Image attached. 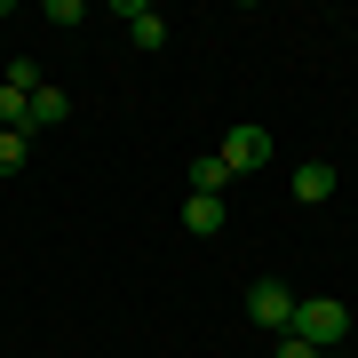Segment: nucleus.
Here are the masks:
<instances>
[{
  "label": "nucleus",
  "instance_id": "nucleus-3",
  "mask_svg": "<svg viewBox=\"0 0 358 358\" xmlns=\"http://www.w3.org/2000/svg\"><path fill=\"white\" fill-rule=\"evenodd\" d=\"M247 319H255L263 334H287V327H294V287L255 279V287H247Z\"/></svg>",
  "mask_w": 358,
  "mask_h": 358
},
{
  "label": "nucleus",
  "instance_id": "nucleus-11",
  "mask_svg": "<svg viewBox=\"0 0 358 358\" xmlns=\"http://www.w3.org/2000/svg\"><path fill=\"white\" fill-rule=\"evenodd\" d=\"M8 88H16V96L40 88V64H32V56H16V64H8Z\"/></svg>",
  "mask_w": 358,
  "mask_h": 358
},
{
  "label": "nucleus",
  "instance_id": "nucleus-8",
  "mask_svg": "<svg viewBox=\"0 0 358 358\" xmlns=\"http://www.w3.org/2000/svg\"><path fill=\"white\" fill-rule=\"evenodd\" d=\"M223 183H231V167H223L215 152H199V159H192V192H199V199H223Z\"/></svg>",
  "mask_w": 358,
  "mask_h": 358
},
{
  "label": "nucleus",
  "instance_id": "nucleus-5",
  "mask_svg": "<svg viewBox=\"0 0 358 358\" xmlns=\"http://www.w3.org/2000/svg\"><path fill=\"white\" fill-rule=\"evenodd\" d=\"M48 128H64V88H48V80H40L32 103H24V136H48Z\"/></svg>",
  "mask_w": 358,
  "mask_h": 358
},
{
  "label": "nucleus",
  "instance_id": "nucleus-7",
  "mask_svg": "<svg viewBox=\"0 0 358 358\" xmlns=\"http://www.w3.org/2000/svg\"><path fill=\"white\" fill-rule=\"evenodd\" d=\"M223 215H231L223 199H199V192L183 199V223H192V239H215V231H223Z\"/></svg>",
  "mask_w": 358,
  "mask_h": 358
},
{
  "label": "nucleus",
  "instance_id": "nucleus-6",
  "mask_svg": "<svg viewBox=\"0 0 358 358\" xmlns=\"http://www.w3.org/2000/svg\"><path fill=\"white\" fill-rule=\"evenodd\" d=\"M334 183H343V176H334L327 159H303V167H294V199H303V207H327Z\"/></svg>",
  "mask_w": 358,
  "mask_h": 358
},
{
  "label": "nucleus",
  "instance_id": "nucleus-10",
  "mask_svg": "<svg viewBox=\"0 0 358 358\" xmlns=\"http://www.w3.org/2000/svg\"><path fill=\"white\" fill-rule=\"evenodd\" d=\"M24 103H32V96H16L8 80H0V128H24Z\"/></svg>",
  "mask_w": 358,
  "mask_h": 358
},
{
  "label": "nucleus",
  "instance_id": "nucleus-1",
  "mask_svg": "<svg viewBox=\"0 0 358 358\" xmlns=\"http://www.w3.org/2000/svg\"><path fill=\"white\" fill-rule=\"evenodd\" d=\"M287 334H303L310 350L343 343V334H350V303H334V294H310V303H294V327H287Z\"/></svg>",
  "mask_w": 358,
  "mask_h": 358
},
{
  "label": "nucleus",
  "instance_id": "nucleus-2",
  "mask_svg": "<svg viewBox=\"0 0 358 358\" xmlns=\"http://www.w3.org/2000/svg\"><path fill=\"white\" fill-rule=\"evenodd\" d=\"M215 159L231 167V176H255V167L271 159V128H255V120H239L223 143H215Z\"/></svg>",
  "mask_w": 358,
  "mask_h": 358
},
{
  "label": "nucleus",
  "instance_id": "nucleus-9",
  "mask_svg": "<svg viewBox=\"0 0 358 358\" xmlns=\"http://www.w3.org/2000/svg\"><path fill=\"white\" fill-rule=\"evenodd\" d=\"M24 159H32V136L24 128H0V176H16Z\"/></svg>",
  "mask_w": 358,
  "mask_h": 358
},
{
  "label": "nucleus",
  "instance_id": "nucleus-4",
  "mask_svg": "<svg viewBox=\"0 0 358 358\" xmlns=\"http://www.w3.org/2000/svg\"><path fill=\"white\" fill-rule=\"evenodd\" d=\"M120 24H128L136 48H167V16L152 8V0H120Z\"/></svg>",
  "mask_w": 358,
  "mask_h": 358
},
{
  "label": "nucleus",
  "instance_id": "nucleus-12",
  "mask_svg": "<svg viewBox=\"0 0 358 358\" xmlns=\"http://www.w3.org/2000/svg\"><path fill=\"white\" fill-rule=\"evenodd\" d=\"M271 358H319V350H310L303 334H279V350H271Z\"/></svg>",
  "mask_w": 358,
  "mask_h": 358
}]
</instances>
